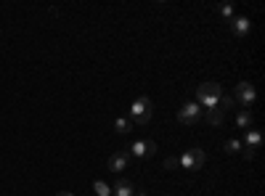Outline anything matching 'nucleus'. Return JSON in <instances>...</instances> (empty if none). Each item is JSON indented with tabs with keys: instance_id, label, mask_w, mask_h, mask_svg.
<instances>
[{
	"instance_id": "nucleus-1",
	"label": "nucleus",
	"mask_w": 265,
	"mask_h": 196,
	"mask_svg": "<svg viewBox=\"0 0 265 196\" xmlns=\"http://www.w3.org/2000/svg\"><path fill=\"white\" fill-rule=\"evenodd\" d=\"M223 98V88L220 82H204V85L196 88V104L199 106H207V109H215Z\"/></svg>"
},
{
	"instance_id": "nucleus-2",
	"label": "nucleus",
	"mask_w": 265,
	"mask_h": 196,
	"mask_svg": "<svg viewBox=\"0 0 265 196\" xmlns=\"http://www.w3.org/2000/svg\"><path fill=\"white\" fill-rule=\"evenodd\" d=\"M151 101L146 96H141L132 101V106H130V117H132V125H146L149 119H151Z\"/></svg>"
},
{
	"instance_id": "nucleus-3",
	"label": "nucleus",
	"mask_w": 265,
	"mask_h": 196,
	"mask_svg": "<svg viewBox=\"0 0 265 196\" xmlns=\"http://www.w3.org/2000/svg\"><path fill=\"white\" fill-rule=\"evenodd\" d=\"M204 162H207L204 148H191V151H186L181 159H178V164H181L183 170H202Z\"/></svg>"
},
{
	"instance_id": "nucleus-4",
	"label": "nucleus",
	"mask_w": 265,
	"mask_h": 196,
	"mask_svg": "<svg viewBox=\"0 0 265 196\" xmlns=\"http://www.w3.org/2000/svg\"><path fill=\"white\" fill-rule=\"evenodd\" d=\"M199 117H202V106L194 104V101H188V104L181 106V111H178V122L183 125H196Z\"/></svg>"
},
{
	"instance_id": "nucleus-5",
	"label": "nucleus",
	"mask_w": 265,
	"mask_h": 196,
	"mask_svg": "<svg viewBox=\"0 0 265 196\" xmlns=\"http://www.w3.org/2000/svg\"><path fill=\"white\" fill-rule=\"evenodd\" d=\"M254 98H257V93H254V85L252 82H239V85H236V101H241L244 106H252L254 104Z\"/></svg>"
},
{
	"instance_id": "nucleus-6",
	"label": "nucleus",
	"mask_w": 265,
	"mask_h": 196,
	"mask_svg": "<svg viewBox=\"0 0 265 196\" xmlns=\"http://www.w3.org/2000/svg\"><path fill=\"white\" fill-rule=\"evenodd\" d=\"M157 154V143L154 141H138L132 143V156H138V159H149V156Z\"/></svg>"
},
{
	"instance_id": "nucleus-7",
	"label": "nucleus",
	"mask_w": 265,
	"mask_h": 196,
	"mask_svg": "<svg viewBox=\"0 0 265 196\" xmlns=\"http://www.w3.org/2000/svg\"><path fill=\"white\" fill-rule=\"evenodd\" d=\"M231 30H233L236 37H244V35L249 32V19H244V16H233V19H231Z\"/></svg>"
},
{
	"instance_id": "nucleus-8",
	"label": "nucleus",
	"mask_w": 265,
	"mask_h": 196,
	"mask_svg": "<svg viewBox=\"0 0 265 196\" xmlns=\"http://www.w3.org/2000/svg\"><path fill=\"white\" fill-rule=\"evenodd\" d=\"M125 167H127V154H111L109 156V170L111 172H122V170H125Z\"/></svg>"
},
{
	"instance_id": "nucleus-9",
	"label": "nucleus",
	"mask_w": 265,
	"mask_h": 196,
	"mask_svg": "<svg viewBox=\"0 0 265 196\" xmlns=\"http://www.w3.org/2000/svg\"><path fill=\"white\" fill-rule=\"evenodd\" d=\"M223 119H225V111L223 109H207V122H210L212 127H217V125H223Z\"/></svg>"
},
{
	"instance_id": "nucleus-10",
	"label": "nucleus",
	"mask_w": 265,
	"mask_h": 196,
	"mask_svg": "<svg viewBox=\"0 0 265 196\" xmlns=\"http://www.w3.org/2000/svg\"><path fill=\"white\" fill-rule=\"evenodd\" d=\"M132 193H136V191H132V183L125 180V178L114 185V196H132Z\"/></svg>"
},
{
	"instance_id": "nucleus-11",
	"label": "nucleus",
	"mask_w": 265,
	"mask_h": 196,
	"mask_svg": "<svg viewBox=\"0 0 265 196\" xmlns=\"http://www.w3.org/2000/svg\"><path fill=\"white\" fill-rule=\"evenodd\" d=\"M260 141H262V135L257 133V130H247V138H244V143H247V148H257L260 146Z\"/></svg>"
},
{
	"instance_id": "nucleus-12",
	"label": "nucleus",
	"mask_w": 265,
	"mask_h": 196,
	"mask_svg": "<svg viewBox=\"0 0 265 196\" xmlns=\"http://www.w3.org/2000/svg\"><path fill=\"white\" fill-rule=\"evenodd\" d=\"M236 125H239V127H252V114H249V111H239V117H236Z\"/></svg>"
},
{
	"instance_id": "nucleus-13",
	"label": "nucleus",
	"mask_w": 265,
	"mask_h": 196,
	"mask_svg": "<svg viewBox=\"0 0 265 196\" xmlns=\"http://www.w3.org/2000/svg\"><path fill=\"white\" fill-rule=\"evenodd\" d=\"M114 130H117L119 135H127V133H130L132 127H130V122H127V119H122V117H119L117 122H114Z\"/></svg>"
},
{
	"instance_id": "nucleus-14",
	"label": "nucleus",
	"mask_w": 265,
	"mask_h": 196,
	"mask_svg": "<svg viewBox=\"0 0 265 196\" xmlns=\"http://www.w3.org/2000/svg\"><path fill=\"white\" fill-rule=\"evenodd\" d=\"M93 191H96L98 196H111V188H109V185L103 183V180H96V183H93Z\"/></svg>"
},
{
	"instance_id": "nucleus-15",
	"label": "nucleus",
	"mask_w": 265,
	"mask_h": 196,
	"mask_svg": "<svg viewBox=\"0 0 265 196\" xmlns=\"http://www.w3.org/2000/svg\"><path fill=\"white\" fill-rule=\"evenodd\" d=\"M217 11H220V14H223L225 19H228V22H231V19H233V6H231V3H223L220 8H217Z\"/></svg>"
},
{
	"instance_id": "nucleus-16",
	"label": "nucleus",
	"mask_w": 265,
	"mask_h": 196,
	"mask_svg": "<svg viewBox=\"0 0 265 196\" xmlns=\"http://www.w3.org/2000/svg\"><path fill=\"white\" fill-rule=\"evenodd\" d=\"M239 148H241V143H239V141H228V143H225V151H231V154H236Z\"/></svg>"
},
{
	"instance_id": "nucleus-17",
	"label": "nucleus",
	"mask_w": 265,
	"mask_h": 196,
	"mask_svg": "<svg viewBox=\"0 0 265 196\" xmlns=\"http://www.w3.org/2000/svg\"><path fill=\"white\" fill-rule=\"evenodd\" d=\"M165 167H167V170H175V167H178V156H170V159H165Z\"/></svg>"
},
{
	"instance_id": "nucleus-18",
	"label": "nucleus",
	"mask_w": 265,
	"mask_h": 196,
	"mask_svg": "<svg viewBox=\"0 0 265 196\" xmlns=\"http://www.w3.org/2000/svg\"><path fill=\"white\" fill-rule=\"evenodd\" d=\"M59 196H74V193H69V191H61Z\"/></svg>"
},
{
	"instance_id": "nucleus-19",
	"label": "nucleus",
	"mask_w": 265,
	"mask_h": 196,
	"mask_svg": "<svg viewBox=\"0 0 265 196\" xmlns=\"http://www.w3.org/2000/svg\"><path fill=\"white\" fill-rule=\"evenodd\" d=\"M132 196H146V193H132Z\"/></svg>"
}]
</instances>
